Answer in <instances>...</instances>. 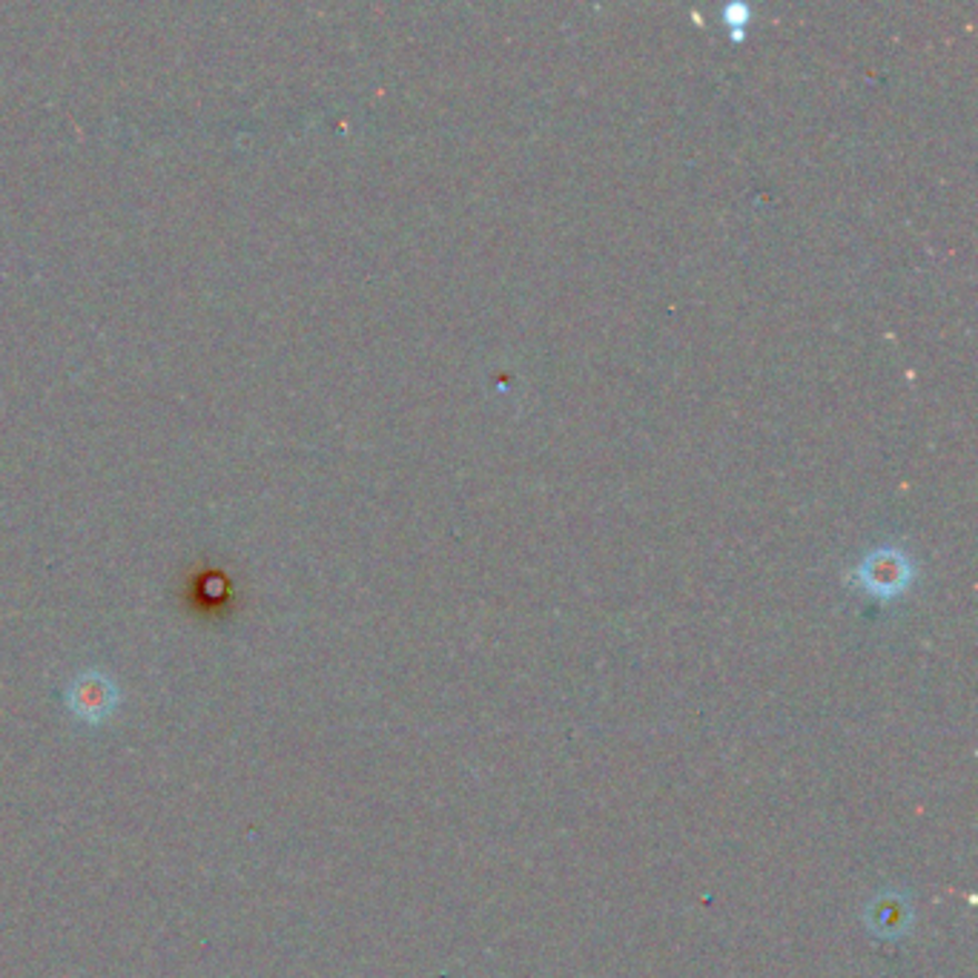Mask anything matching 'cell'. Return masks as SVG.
I'll return each mask as SVG.
<instances>
[{
    "instance_id": "6da1fadb",
    "label": "cell",
    "mask_w": 978,
    "mask_h": 978,
    "mask_svg": "<svg viewBox=\"0 0 978 978\" xmlns=\"http://www.w3.org/2000/svg\"><path fill=\"white\" fill-rule=\"evenodd\" d=\"M116 686L101 674H87L72 686L69 692V709L81 718V721L98 723L103 721L112 709H116Z\"/></svg>"
},
{
    "instance_id": "3957f363",
    "label": "cell",
    "mask_w": 978,
    "mask_h": 978,
    "mask_svg": "<svg viewBox=\"0 0 978 978\" xmlns=\"http://www.w3.org/2000/svg\"><path fill=\"white\" fill-rule=\"evenodd\" d=\"M863 580H867V589H870V592L881 594V597H890V594L901 592L903 583H907V569H903L901 560L892 557V554H887V557H872L870 565H867Z\"/></svg>"
},
{
    "instance_id": "7a4b0ae2",
    "label": "cell",
    "mask_w": 978,
    "mask_h": 978,
    "mask_svg": "<svg viewBox=\"0 0 978 978\" xmlns=\"http://www.w3.org/2000/svg\"><path fill=\"white\" fill-rule=\"evenodd\" d=\"M910 918H912L910 903L898 896H881L878 901L870 903V912H867V921H870L872 932H878V936L883 938L907 932Z\"/></svg>"
}]
</instances>
